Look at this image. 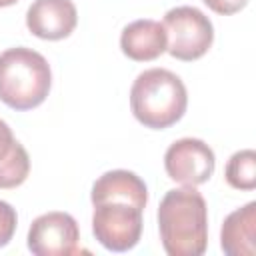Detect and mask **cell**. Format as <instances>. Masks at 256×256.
<instances>
[{
  "instance_id": "cell-4",
  "label": "cell",
  "mask_w": 256,
  "mask_h": 256,
  "mask_svg": "<svg viewBox=\"0 0 256 256\" xmlns=\"http://www.w3.org/2000/svg\"><path fill=\"white\" fill-rule=\"evenodd\" d=\"M52 86L48 60L26 46L8 48L0 54V100L12 110L40 106Z\"/></svg>"
},
{
  "instance_id": "cell-14",
  "label": "cell",
  "mask_w": 256,
  "mask_h": 256,
  "mask_svg": "<svg viewBox=\"0 0 256 256\" xmlns=\"http://www.w3.org/2000/svg\"><path fill=\"white\" fill-rule=\"evenodd\" d=\"M212 12L216 14H222V16H230V14H236L240 12L248 0H202Z\"/></svg>"
},
{
  "instance_id": "cell-11",
  "label": "cell",
  "mask_w": 256,
  "mask_h": 256,
  "mask_svg": "<svg viewBox=\"0 0 256 256\" xmlns=\"http://www.w3.org/2000/svg\"><path fill=\"white\" fill-rule=\"evenodd\" d=\"M30 174V156L14 138L12 128L0 118V188H16Z\"/></svg>"
},
{
  "instance_id": "cell-12",
  "label": "cell",
  "mask_w": 256,
  "mask_h": 256,
  "mask_svg": "<svg viewBox=\"0 0 256 256\" xmlns=\"http://www.w3.org/2000/svg\"><path fill=\"white\" fill-rule=\"evenodd\" d=\"M224 178L236 190H254L256 188V152L252 148L234 152L224 168Z\"/></svg>"
},
{
  "instance_id": "cell-10",
  "label": "cell",
  "mask_w": 256,
  "mask_h": 256,
  "mask_svg": "<svg viewBox=\"0 0 256 256\" xmlns=\"http://www.w3.org/2000/svg\"><path fill=\"white\" fill-rule=\"evenodd\" d=\"M220 246L228 256L256 254V202H248L224 218Z\"/></svg>"
},
{
  "instance_id": "cell-3",
  "label": "cell",
  "mask_w": 256,
  "mask_h": 256,
  "mask_svg": "<svg viewBox=\"0 0 256 256\" xmlns=\"http://www.w3.org/2000/svg\"><path fill=\"white\" fill-rule=\"evenodd\" d=\"M188 106V92L180 76L166 68H150L136 76L130 88L134 118L152 130L176 124Z\"/></svg>"
},
{
  "instance_id": "cell-13",
  "label": "cell",
  "mask_w": 256,
  "mask_h": 256,
  "mask_svg": "<svg viewBox=\"0 0 256 256\" xmlns=\"http://www.w3.org/2000/svg\"><path fill=\"white\" fill-rule=\"evenodd\" d=\"M16 224H18L16 210L8 202L0 200V248L12 240V236L16 232Z\"/></svg>"
},
{
  "instance_id": "cell-5",
  "label": "cell",
  "mask_w": 256,
  "mask_h": 256,
  "mask_svg": "<svg viewBox=\"0 0 256 256\" xmlns=\"http://www.w3.org/2000/svg\"><path fill=\"white\" fill-rule=\"evenodd\" d=\"M166 52L182 62L202 58L214 42V26L210 18L194 6H176L164 14Z\"/></svg>"
},
{
  "instance_id": "cell-8",
  "label": "cell",
  "mask_w": 256,
  "mask_h": 256,
  "mask_svg": "<svg viewBox=\"0 0 256 256\" xmlns=\"http://www.w3.org/2000/svg\"><path fill=\"white\" fill-rule=\"evenodd\" d=\"M76 24L78 12L72 0H34L26 12L28 30L42 40H62Z\"/></svg>"
},
{
  "instance_id": "cell-2",
  "label": "cell",
  "mask_w": 256,
  "mask_h": 256,
  "mask_svg": "<svg viewBox=\"0 0 256 256\" xmlns=\"http://www.w3.org/2000/svg\"><path fill=\"white\" fill-rule=\"evenodd\" d=\"M158 230L168 256H200L208 246V208L196 186L174 188L158 206Z\"/></svg>"
},
{
  "instance_id": "cell-7",
  "label": "cell",
  "mask_w": 256,
  "mask_h": 256,
  "mask_svg": "<svg viewBox=\"0 0 256 256\" xmlns=\"http://www.w3.org/2000/svg\"><path fill=\"white\" fill-rule=\"evenodd\" d=\"M216 158L212 148L198 138H180L164 154V168L170 180L184 186H200L214 174Z\"/></svg>"
},
{
  "instance_id": "cell-15",
  "label": "cell",
  "mask_w": 256,
  "mask_h": 256,
  "mask_svg": "<svg viewBox=\"0 0 256 256\" xmlns=\"http://www.w3.org/2000/svg\"><path fill=\"white\" fill-rule=\"evenodd\" d=\"M18 0H0V8H6V6H12V4H16Z\"/></svg>"
},
{
  "instance_id": "cell-6",
  "label": "cell",
  "mask_w": 256,
  "mask_h": 256,
  "mask_svg": "<svg viewBox=\"0 0 256 256\" xmlns=\"http://www.w3.org/2000/svg\"><path fill=\"white\" fill-rule=\"evenodd\" d=\"M28 250L36 256L80 254V228L68 212H46L28 230Z\"/></svg>"
},
{
  "instance_id": "cell-9",
  "label": "cell",
  "mask_w": 256,
  "mask_h": 256,
  "mask_svg": "<svg viewBox=\"0 0 256 256\" xmlns=\"http://www.w3.org/2000/svg\"><path fill=\"white\" fill-rule=\"evenodd\" d=\"M166 30L160 22L142 18L130 22L120 36V48L122 52L136 62H150L156 60L160 54L166 52Z\"/></svg>"
},
{
  "instance_id": "cell-1",
  "label": "cell",
  "mask_w": 256,
  "mask_h": 256,
  "mask_svg": "<svg viewBox=\"0 0 256 256\" xmlns=\"http://www.w3.org/2000/svg\"><path fill=\"white\" fill-rule=\"evenodd\" d=\"M94 238L110 252L132 250L142 236V212L148 204L144 180L130 170L104 172L92 186Z\"/></svg>"
}]
</instances>
